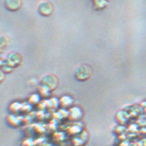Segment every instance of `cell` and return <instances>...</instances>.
<instances>
[{
	"label": "cell",
	"instance_id": "1",
	"mask_svg": "<svg viewBox=\"0 0 146 146\" xmlns=\"http://www.w3.org/2000/svg\"><path fill=\"white\" fill-rule=\"evenodd\" d=\"M70 116L73 119V120H78L81 117V112L78 108H74L71 110L70 112Z\"/></svg>",
	"mask_w": 146,
	"mask_h": 146
},
{
	"label": "cell",
	"instance_id": "2",
	"mask_svg": "<svg viewBox=\"0 0 146 146\" xmlns=\"http://www.w3.org/2000/svg\"><path fill=\"white\" fill-rule=\"evenodd\" d=\"M73 100L71 99L70 97L66 96V97H62V99H61V104L62 105L63 107H68L72 105Z\"/></svg>",
	"mask_w": 146,
	"mask_h": 146
},
{
	"label": "cell",
	"instance_id": "3",
	"mask_svg": "<svg viewBox=\"0 0 146 146\" xmlns=\"http://www.w3.org/2000/svg\"><path fill=\"white\" fill-rule=\"evenodd\" d=\"M11 119L8 118V122L11 124V125L13 126H17L19 125V123H20V121H19V119L17 117H15L14 116H11Z\"/></svg>",
	"mask_w": 146,
	"mask_h": 146
},
{
	"label": "cell",
	"instance_id": "4",
	"mask_svg": "<svg viewBox=\"0 0 146 146\" xmlns=\"http://www.w3.org/2000/svg\"><path fill=\"white\" fill-rule=\"evenodd\" d=\"M33 141L30 139H27L22 143V146H33Z\"/></svg>",
	"mask_w": 146,
	"mask_h": 146
},
{
	"label": "cell",
	"instance_id": "5",
	"mask_svg": "<svg viewBox=\"0 0 146 146\" xmlns=\"http://www.w3.org/2000/svg\"><path fill=\"white\" fill-rule=\"evenodd\" d=\"M31 102H34V104H36V102H39V96L36 94H34L31 97Z\"/></svg>",
	"mask_w": 146,
	"mask_h": 146
}]
</instances>
